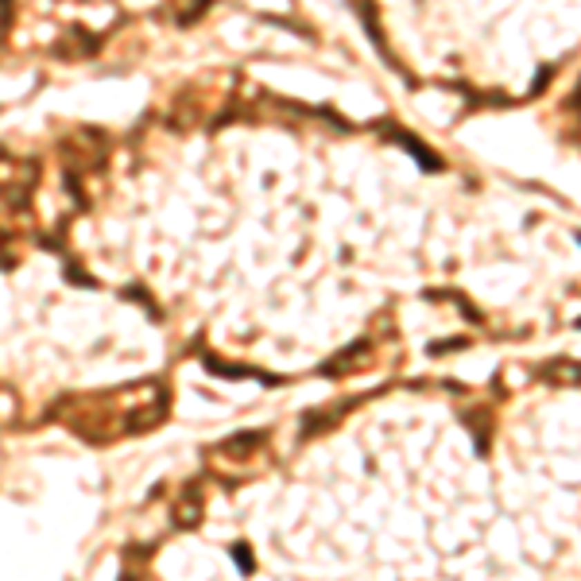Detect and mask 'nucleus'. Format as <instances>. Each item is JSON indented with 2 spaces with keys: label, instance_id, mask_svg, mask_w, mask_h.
I'll list each match as a JSON object with an SVG mask.
<instances>
[{
  "label": "nucleus",
  "instance_id": "1",
  "mask_svg": "<svg viewBox=\"0 0 581 581\" xmlns=\"http://www.w3.org/2000/svg\"><path fill=\"white\" fill-rule=\"evenodd\" d=\"M233 558L245 566V573H252V554H248V546H233Z\"/></svg>",
  "mask_w": 581,
  "mask_h": 581
}]
</instances>
